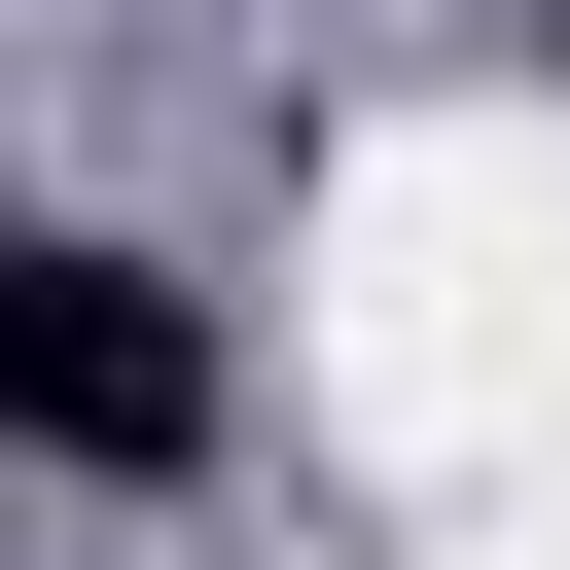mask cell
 Returning <instances> with one entry per match:
<instances>
[{"label": "cell", "instance_id": "6da1fadb", "mask_svg": "<svg viewBox=\"0 0 570 570\" xmlns=\"http://www.w3.org/2000/svg\"><path fill=\"white\" fill-rule=\"evenodd\" d=\"M0 392H36L71 499H178V463H214V321H178V249H36V285H0Z\"/></svg>", "mask_w": 570, "mask_h": 570}]
</instances>
